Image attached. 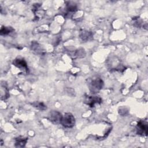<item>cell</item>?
Wrapping results in <instances>:
<instances>
[{
	"label": "cell",
	"mask_w": 148,
	"mask_h": 148,
	"mask_svg": "<svg viewBox=\"0 0 148 148\" xmlns=\"http://www.w3.org/2000/svg\"><path fill=\"white\" fill-rule=\"evenodd\" d=\"M60 124L65 128H71L75 125V119L72 113H66L62 116Z\"/></svg>",
	"instance_id": "7a4b0ae2"
},
{
	"label": "cell",
	"mask_w": 148,
	"mask_h": 148,
	"mask_svg": "<svg viewBox=\"0 0 148 148\" xmlns=\"http://www.w3.org/2000/svg\"><path fill=\"white\" fill-rule=\"evenodd\" d=\"M13 64L19 68L20 70L28 71V69L26 61L23 58H18L15 59L13 62Z\"/></svg>",
	"instance_id": "8992f818"
},
{
	"label": "cell",
	"mask_w": 148,
	"mask_h": 148,
	"mask_svg": "<svg viewBox=\"0 0 148 148\" xmlns=\"http://www.w3.org/2000/svg\"><path fill=\"white\" fill-rule=\"evenodd\" d=\"M27 141V138L22 137V136H19L17 137L15 139V146L16 147H24Z\"/></svg>",
	"instance_id": "52a82bcc"
},
{
	"label": "cell",
	"mask_w": 148,
	"mask_h": 148,
	"mask_svg": "<svg viewBox=\"0 0 148 148\" xmlns=\"http://www.w3.org/2000/svg\"><path fill=\"white\" fill-rule=\"evenodd\" d=\"M90 33L88 32H83V34L81 35V38L83 39V40H86H86H88V38H90Z\"/></svg>",
	"instance_id": "30bf717a"
},
{
	"label": "cell",
	"mask_w": 148,
	"mask_h": 148,
	"mask_svg": "<svg viewBox=\"0 0 148 148\" xmlns=\"http://www.w3.org/2000/svg\"><path fill=\"white\" fill-rule=\"evenodd\" d=\"M147 124L143 121H140L138 122L136 125L137 134L139 135H143L146 136L147 134Z\"/></svg>",
	"instance_id": "5b68a950"
},
{
	"label": "cell",
	"mask_w": 148,
	"mask_h": 148,
	"mask_svg": "<svg viewBox=\"0 0 148 148\" xmlns=\"http://www.w3.org/2000/svg\"><path fill=\"white\" fill-rule=\"evenodd\" d=\"M62 115L57 110L51 111L48 115L49 120L54 124L60 123Z\"/></svg>",
	"instance_id": "3957f363"
},
{
	"label": "cell",
	"mask_w": 148,
	"mask_h": 148,
	"mask_svg": "<svg viewBox=\"0 0 148 148\" xmlns=\"http://www.w3.org/2000/svg\"><path fill=\"white\" fill-rule=\"evenodd\" d=\"M88 84L91 91L97 92L102 88L103 82L101 78L98 77H93L92 79H90Z\"/></svg>",
	"instance_id": "6da1fadb"
},
{
	"label": "cell",
	"mask_w": 148,
	"mask_h": 148,
	"mask_svg": "<svg viewBox=\"0 0 148 148\" xmlns=\"http://www.w3.org/2000/svg\"><path fill=\"white\" fill-rule=\"evenodd\" d=\"M102 99L98 96H87L84 102L90 107H94L96 104H99L102 102Z\"/></svg>",
	"instance_id": "277c9868"
},
{
	"label": "cell",
	"mask_w": 148,
	"mask_h": 148,
	"mask_svg": "<svg viewBox=\"0 0 148 148\" xmlns=\"http://www.w3.org/2000/svg\"><path fill=\"white\" fill-rule=\"evenodd\" d=\"M13 31V29H12L11 27H2L1 29V35H6Z\"/></svg>",
	"instance_id": "ba28073f"
},
{
	"label": "cell",
	"mask_w": 148,
	"mask_h": 148,
	"mask_svg": "<svg viewBox=\"0 0 148 148\" xmlns=\"http://www.w3.org/2000/svg\"><path fill=\"white\" fill-rule=\"evenodd\" d=\"M32 105L35 108H37L38 109H39L40 110H44L46 109H47V107L42 102H34L32 103Z\"/></svg>",
	"instance_id": "9c48e42d"
}]
</instances>
